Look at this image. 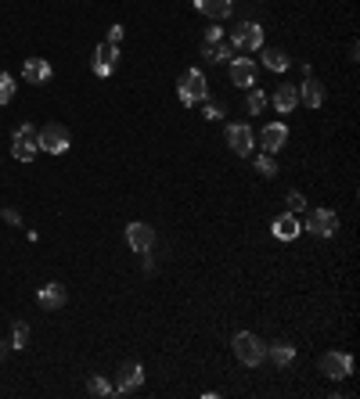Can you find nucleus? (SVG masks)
<instances>
[{
  "label": "nucleus",
  "instance_id": "nucleus-26",
  "mask_svg": "<svg viewBox=\"0 0 360 399\" xmlns=\"http://www.w3.org/2000/svg\"><path fill=\"white\" fill-rule=\"evenodd\" d=\"M87 392L101 399V396H112V385H109V382H104V377H101V374H94V377H91V382H87Z\"/></svg>",
  "mask_w": 360,
  "mask_h": 399
},
{
  "label": "nucleus",
  "instance_id": "nucleus-12",
  "mask_svg": "<svg viewBox=\"0 0 360 399\" xmlns=\"http://www.w3.org/2000/svg\"><path fill=\"white\" fill-rule=\"evenodd\" d=\"M270 234L278 238V241H295V238L303 234V223H299V216H295V213H285V216H278V220L270 223Z\"/></svg>",
  "mask_w": 360,
  "mask_h": 399
},
{
  "label": "nucleus",
  "instance_id": "nucleus-7",
  "mask_svg": "<svg viewBox=\"0 0 360 399\" xmlns=\"http://www.w3.org/2000/svg\"><path fill=\"white\" fill-rule=\"evenodd\" d=\"M126 245H130L137 256L152 252V248H155V227H152V223H141V220L126 223Z\"/></svg>",
  "mask_w": 360,
  "mask_h": 399
},
{
  "label": "nucleus",
  "instance_id": "nucleus-14",
  "mask_svg": "<svg viewBox=\"0 0 360 399\" xmlns=\"http://www.w3.org/2000/svg\"><path fill=\"white\" fill-rule=\"evenodd\" d=\"M230 83L235 87H256V65H252V58H235L230 61Z\"/></svg>",
  "mask_w": 360,
  "mask_h": 399
},
{
  "label": "nucleus",
  "instance_id": "nucleus-15",
  "mask_svg": "<svg viewBox=\"0 0 360 399\" xmlns=\"http://www.w3.org/2000/svg\"><path fill=\"white\" fill-rule=\"evenodd\" d=\"M295 90H299V101L306 104V108H321V104H324V87H321V79L306 76V83H303V87H295Z\"/></svg>",
  "mask_w": 360,
  "mask_h": 399
},
{
  "label": "nucleus",
  "instance_id": "nucleus-34",
  "mask_svg": "<svg viewBox=\"0 0 360 399\" xmlns=\"http://www.w3.org/2000/svg\"><path fill=\"white\" fill-rule=\"evenodd\" d=\"M8 349H11V342H0V360L8 356Z\"/></svg>",
  "mask_w": 360,
  "mask_h": 399
},
{
  "label": "nucleus",
  "instance_id": "nucleus-3",
  "mask_svg": "<svg viewBox=\"0 0 360 399\" xmlns=\"http://www.w3.org/2000/svg\"><path fill=\"white\" fill-rule=\"evenodd\" d=\"M177 94H180V101L187 104V108H195V101H205V97H209V79H205V72H202V69H187V72L180 76V83H177Z\"/></svg>",
  "mask_w": 360,
  "mask_h": 399
},
{
  "label": "nucleus",
  "instance_id": "nucleus-28",
  "mask_svg": "<svg viewBox=\"0 0 360 399\" xmlns=\"http://www.w3.org/2000/svg\"><path fill=\"white\" fill-rule=\"evenodd\" d=\"M303 209H306L303 191H288V213H303Z\"/></svg>",
  "mask_w": 360,
  "mask_h": 399
},
{
  "label": "nucleus",
  "instance_id": "nucleus-5",
  "mask_svg": "<svg viewBox=\"0 0 360 399\" xmlns=\"http://www.w3.org/2000/svg\"><path fill=\"white\" fill-rule=\"evenodd\" d=\"M303 230H310L313 238H331V234H338V213L335 209H313V213L306 216Z\"/></svg>",
  "mask_w": 360,
  "mask_h": 399
},
{
  "label": "nucleus",
  "instance_id": "nucleus-20",
  "mask_svg": "<svg viewBox=\"0 0 360 399\" xmlns=\"http://www.w3.org/2000/svg\"><path fill=\"white\" fill-rule=\"evenodd\" d=\"M202 58H209V61H235V47L230 44H202Z\"/></svg>",
  "mask_w": 360,
  "mask_h": 399
},
{
  "label": "nucleus",
  "instance_id": "nucleus-22",
  "mask_svg": "<svg viewBox=\"0 0 360 399\" xmlns=\"http://www.w3.org/2000/svg\"><path fill=\"white\" fill-rule=\"evenodd\" d=\"M263 65L270 72H285L288 69V54L285 51H263Z\"/></svg>",
  "mask_w": 360,
  "mask_h": 399
},
{
  "label": "nucleus",
  "instance_id": "nucleus-9",
  "mask_svg": "<svg viewBox=\"0 0 360 399\" xmlns=\"http://www.w3.org/2000/svg\"><path fill=\"white\" fill-rule=\"evenodd\" d=\"M141 385H144V367L134 364V360H126V364L119 367V377H116L112 392H116V396H130V392H137Z\"/></svg>",
  "mask_w": 360,
  "mask_h": 399
},
{
  "label": "nucleus",
  "instance_id": "nucleus-1",
  "mask_svg": "<svg viewBox=\"0 0 360 399\" xmlns=\"http://www.w3.org/2000/svg\"><path fill=\"white\" fill-rule=\"evenodd\" d=\"M230 349H235L238 364H245V367H260L267 360V342L260 339V334H252V331H238Z\"/></svg>",
  "mask_w": 360,
  "mask_h": 399
},
{
  "label": "nucleus",
  "instance_id": "nucleus-27",
  "mask_svg": "<svg viewBox=\"0 0 360 399\" xmlns=\"http://www.w3.org/2000/svg\"><path fill=\"white\" fill-rule=\"evenodd\" d=\"M29 345V327L26 324H15V331H11V349H26Z\"/></svg>",
  "mask_w": 360,
  "mask_h": 399
},
{
  "label": "nucleus",
  "instance_id": "nucleus-16",
  "mask_svg": "<svg viewBox=\"0 0 360 399\" xmlns=\"http://www.w3.org/2000/svg\"><path fill=\"white\" fill-rule=\"evenodd\" d=\"M195 11H202L209 22H224L230 18V0H195Z\"/></svg>",
  "mask_w": 360,
  "mask_h": 399
},
{
  "label": "nucleus",
  "instance_id": "nucleus-2",
  "mask_svg": "<svg viewBox=\"0 0 360 399\" xmlns=\"http://www.w3.org/2000/svg\"><path fill=\"white\" fill-rule=\"evenodd\" d=\"M69 144H72V137H69V130L61 122H47V126L36 130V148L47 152V155H65Z\"/></svg>",
  "mask_w": 360,
  "mask_h": 399
},
{
  "label": "nucleus",
  "instance_id": "nucleus-33",
  "mask_svg": "<svg viewBox=\"0 0 360 399\" xmlns=\"http://www.w3.org/2000/svg\"><path fill=\"white\" fill-rule=\"evenodd\" d=\"M119 40H123V26H112V29H109V44L119 47Z\"/></svg>",
  "mask_w": 360,
  "mask_h": 399
},
{
  "label": "nucleus",
  "instance_id": "nucleus-18",
  "mask_svg": "<svg viewBox=\"0 0 360 399\" xmlns=\"http://www.w3.org/2000/svg\"><path fill=\"white\" fill-rule=\"evenodd\" d=\"M295 104H299V90L292 87V83H281L278 87V94H274V108H278L281 115H288Z\"/></svg>",
  "mask_w": 360,
  "mask_h": 399
},
{
  "label": "nucleus",
  "instance_id": "nucleus-13",
  "mask_svg": "<svg viewBox=\"0 0 360 399\" xmlns=\"http://www.w3.org/2000/svg\"><path fill=\"white\" fill-rule=\"evenodd\" d=\"M36 302H40V309H61V306L69 302V291H65V284L51 281V284H44V288H40Z\"/></svg>",
  "mask_w": 360,
  "mask_h": 399
},
{
  "label": "nucleus",
  "instance_id": "nucleus-11",
  "mask_svg": "<svg viewBox=\"0 0 360 399\" xmlns=\"http://www.w3.org/2000/svg\"><path fill=\"white\" fill-rule=\"evenodd\" d=\"M116 61H119V47L116 44H97V51H94V76H101V79H109L112 72H116Z\"/></svg>",
  "mask_w": 360,
  "mask_h": 399
},
{
  "label": "nucleus",
  "instance_id": "nucleus-19",
  "mask_svg": "<svg viewBox=\"0 0 360 399\" xmlns=\"http://www.w3.org/2000/svg\"><path fill=\"white\" fill-rule=\"evenodd\" d=\"M267 360H274L278 367H292V364H295V345H288V342L267 345Z\"/></svg>",
  "mask_w": 360,
  "mask_h": 399
},
{
  "label": "nucleus",
  "instance_id": "nucleus-29",
  "mask_svg": "<svg viewBox=\"0 0 360 399\" xmlns=\"http://www.w3.org/2000/svg\"><path fill=\"white\" fill-rule=\"evenodd\" d=\"M11 140H36V126L22 122V126H18V130L11 133Z\"/></svg>",
  "mask_w": 360,
  "mask_h": 399
},
{
  "label": "nucleus",
  "instance_id": "nucleus-31",
  "mask_svg": "<svg viewBox=\"0 0 360 399\" xmlns=\"http://www.w3.org/2000/svg\"><path fill=\"white\" fill-rule=\"evenodd\" d=\"M0 216H4V223H11V227H22V216H18L15 209H4V213H0Z\"/></svg>",
  "mask_w": 360,
  "mask_h": 399
},
{
  "label": "nucleus",
  "instance_id": "nucleus-24",
  "mask_svg": "<svg viewBox=\"0 0 360 399\" xmlns=\"http://www.w3.org/2000/svg\"><path fill=\"white\" fill-rule=\"evenodd\" d=\"M256 173H260V177H267V180H270L274 173H278V162H274V155H267V152H263V155H256Z\"/></svg>",
  "mask_w": 360,
  "mask_h": 399
},
{
  "label": "nucleus",
  "instance_id": "nucleus-30",
  "mask_svg": "<svg viewBox=\"0 0 360 399\" xmlns=\"http://www.w3.org/2000/svg\"><path fill=\"white\" fill-rule=\"evenodd\" d=\"M220 36H224V29H220V22H213V26L205 29V44H217Z\"/></svg>",
  "mask_w": 360,
  "mask_h": 399
},
{
  "label": "nucleus",
  "instance_id": "nucleus-23",
  "mask_svg": "<svg viewBox=\"0 0 360 399\" xmlns=\"http://www.w3.org/2000/svg\"><path fill=\"white\" fill-rule=\"evenodd\" d=\"M245 108H249L252 115H260V112L267 108V94H263V90H256V87H249V97H245Z\"/></svg>",
  "mask_w": 360,
  "mask_h": 399
},
{
  "label": "nucleus",
  "instance_id": "nucleus-32",
  "mask_svg": "<svg viewBox=\"0 0 360 399\" xmlns=\"http://www.w3.org/2000/svg\"><path fill=\"white\" fill-rule=\"evenodd\" d=\"M220 115H224V112L217 108V104H205V119H209V122H217Z\"/></svg>",
  "mask_w": 360,
  "mask_h": 399
},
{
  "label": "nucleus",
  "instance_id": "nucleus-10",
  "mask_svg": "<svg viewBox=\"0 0 360 399\" xmlns=\"http://www.w3.org/2000/svg\"><path fill=\"white\" fill-rule=\"evenodd\" d=\"M285 140H288V126L285 122H267L263 130H260V148L267 155H278L285 148Z\"/></svg>",
  "mask_w": 360,
  "mask_h": 399
},
{
  "label": "nucleus",
  "instance_id": "nucleus-6",
  "mask_svg": "<svg viewBox=\"0 0 360 399\" xmlns=\"http://www.w3.org/2000/svg\"><path fill=\"white\" fill-rule=\"evenodd\" d=\"M317 367H321V374L331 377V382H343V377L353 374V356L350 352H324L321 360H317Z\"/></svg>",
  "mask_w": 360,
  "mask_h": 399
},
{
  "label": "nucleus",
  "instance_id": "nucleus-8",
  "mask_svg": "<svg viewBox=\"0 0 360 399\" xmlns=\"http://www.w3.org/2000/svg\"><path fill=\"white\" fill-rule=\"evenodd\" d=\"M227 144H230V152L249 158L252 148H256V137H252V126L249 122H230L227 126Z\"/></svg>",
  "mask_w": 360,
  "mask_h": 399
},
{
  "label": "nucleus",
  "instance_id": "nucleus-17",
  "mask_svg": "<svg viewBox=\"0 0 360 399\" xmlns=\"http://www.w3.org/2000/svg\"><path fill=\"white\" fill-rule=\"evenodd\" d=\"M22 76L29 79V83H51V61H44V58H29L26 61V69H22Z\"/></svg>",
  "mask_w": 360,
  "mask_h": 399
},
{
  "label": "nucleus",
  "instance_id": "nucleus-4",
  "mask_svg": "<svg viewBox=\"0 0 360 399\" xmlns=\"http://www.w3.org/2000/svg\"><path fill=\"white\" fill-rule=\"evenodd\" d=\"M230 47L245 51V54L263 51V26H256V22H238L235 29H230Z\"/></svg>",
  "mask_w": 360,
  "mask_h": 399
},
{
  "label": "nucleus",
  "instance_id": "nucleus-25",
  "mask_svg": "<svg viewBox=\"0 0 360 399\" xmlns=\"http://www.w3.org/2000/svg\"><path fill=\"white\" fill-rule=\"evenodd\" d=\"M11 97H15V76L0 72V104H11Z\"/></svg>",
  "mask_w": 360,
  "mask_h": 399
},
{
  "label": "nucleus",
  "instance_id": "nucleus-21",
  "mask_svg": "<svg viewBox=\"0 0 360 399\" xmlns=\"http://www.w3.org/2000/svg\"><path fill=\"white\" fill-rule=\"evenodd\" d=\"M36 140H11V155L18 158V162H33L36 158Z\"/></svg>",
  "mask_w": 360,
  "mask_h": 399
}]
</instances>
